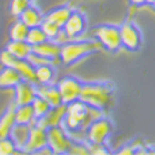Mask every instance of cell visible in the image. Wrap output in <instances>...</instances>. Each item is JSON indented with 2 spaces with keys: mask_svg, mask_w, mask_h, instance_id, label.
<instances>
[{
  "mask_svg": "<svg viewBox=\"0 0 155 155\" xmlns=\"http://www.w3.org/2000/svg\"><path fill=\"white\" fill-rule=\"evenodd\" d=\"M14 68H16L19 71V73L21 74L22 80L29 81L32 83L37 84V80H36V67L28 60V58H18L14 63Z\"/></svg>",
  "mask_w": 155,
  "mask_h": 155,
  "instance_id": "ac0fdd59",
  "label": "cell"
},
{
  "mask_svg": "<svg viewBox=\"0 0 155 155\" xmlns=\"http://www.w3.org/2000/svg\"><path fill=\"white\" fill-rule=\"evenodd\" d=\"M153 6H154V9H155V3H154V4H153Z\"/></svg>",
  "mask_w": 155,
  "mask_h": 155,
  "instance_id": "e575fe53",
  "label": "cell"
},
{
  "mask_svg": "<svg viewBox=\"0 0 155 155\" xmlns=\"http://www.w3.org/2000/svg\"><path fill=\"white\" fill-rule=\"evenodd\" d=\"M113 132V124L108 118H97L87 129V140L93 144H103Z\"/></svg>",
  "mask_w": 155,
  "mask_h": 155,
  "instance_id": "8992f818",
  "label": "cell"
},
{
  "mask_svg": "<svg viewBox=\"0 0 155 155\" xmlns=\"http://www.w3.org/2000/svg\"><path fill=\"white\" fill-rule=\"evenodd\" d=\"M55 68L52 63H44L36 66V80L37 84H48L55 78Z\"/></svg>",
  "mask_w": 155,
  "mask_h": 155,
  "instance_id": "603a6c76",
  "label": "cell"
},
{
  "mask_svg": "<svg viewBox=\"0 0 155 155\" xmlns=\"http://www.w3.org/2000/svg\"><path fill=\"white\" fill-rule=\"evenodd\" d=\"M147 2V4H150V5H153L154 3H155V0H145Z\"/></svg>",
  "mask_w": 155,
  "mask_h": 155,
  "instance_id": "836d02e7",
  "label": "cell"
},
{
  "mask_svg": "<svg viewBox=\"0 0 155 155\" xmlns=\"http://www.w3.org/2000/svg\"><path fill=\"white\" fill-rule=\"evenodd\" d=\"M130 3L133 4V6H141L143 4H145V0H130Z\"/></svg>",
  "mask_w": 155,
  "mask_h": 155,
  "instance_id": "1f68e13d",
  "label": "cell"
},
{
  "mask_svg": "<svg viewBox=\"0 0 155 155\" xmlns=\"http://www.w3.org/2000/svg\"><path fill=\"white\" fill-rule=\"evenodd\" d=\"M72 8L67 6V5H63V6H58L54 10H51L50 12H47V14L45 15V19L54 22L56 25H58L60 28L63 29L64 24H66V21L68 20V18L71 16L72 14Z\"/></svg>",
  "mask_w": 155,
  "mask_h": 155,
  "instance_id": "ffe728a7",
  "label": "cell"
},
{
  "mask_svg": "<svg viewBox=\"0 0 155 155\" xmlns=\"http://www.w3.org/2000/svg\"><path fill=\"white\" fill-rule=\"evenodd\" d=\"M122 46L129 51H138L143 42L141 32L138 26L133 22H124L120 26Z\"/></svg>",
  "mask_w": 155,
  "mask_h": 155,
  "instance_id": "9c48e42d",
  "label": "cell"
},
{
  "mask_svg": "<svg viewBox=\"0 0 155 155\" xmlns=\"http://www.w3.org/2000/svg\"><path fill=\"white\" fill-rule=\"evenodd\" d=\"M18 58L12 55L10 51H8L6 48L3 50L2 52H0V63L3 64V66H9V67H12L14 66V63Z\"/></svg>",
  "mask_w": 155,
  "mask_h": 155,
  "instance_id": "f1b7e54d",
  "label": "cell"
},
{
  "mask_svg": "<svg viewBox=\"0 0 155 155\" xmlns=\"http://www.w3.org/2000/svg\"><path fill=\"white\" fill-rule=\"evenodd\" d=\"M31 127L29 124H15L12 130L10 133V138L12 139V141L16 144L18 149H21V151L24 150L25 145L28 144V140L31 133Z\"/></svg>",
  "mask_w": 155,
  "mask_h": 155,
  "instance_id": "2e32d148",
  "label": "cell"
},
{
  "mask_svg": "<svg viewBox=\"0 0 155 155\" xmlns=\"http://www.w3.org/2000/svg\"><path fill=\"white\" fill-rule=\"evenodd\" d=\"M62 125L47 129V145L54 154H68L73 140Z\"/></svg>",
  "mask_w": 155,
  "mask_h": 155,
  "instance_id": "277c9868",
  "label": "cell"
},
{
  "mask_svg": "<svg viewBox=\"0 0 155 155\" xmlns=\"http://www.w3.org/2000/svg\"><path fill=\"white\" fill-rule=\"evenodd\" d=\"M47 40H50V38H48V36L46 35V32L42 30L41 26L30 28L26 41H28L31 46L40 45V44H42V42H45V41H47Z\"/></svg>",
  "mask_w": 155,
  "mask_h": 155,
  "instance_id": "d4e9b609",
  "label": "cell"
},
{
  "mask_svg": "<svg viewBox=\"0 0 155 155\" xmlns=\"http://www.w3.org/2000/svg\"><path fill=\"white\" fill-rule=\"evenodd\" d=\"M46 147H47V129L34 123L31 127V133L28 140V144L25 145L22 151L37 154L41 149Z\"/></svg>",
  "mask_w": 155,
  "mask_h": 155,
  "instance_id": "30bf717a",
  "label": "cell"
},
{
  "mask_svg": "<svg viewBox=\"0 0 155 155\" xmlns=\"http://www.w3.org/2000/svg\"><path fill=\"white\" fill-rule=\"evenodd\" d=\"M57 87L61 92L63 103L64 104H70V103L76 102L81 98L83 83L78 78H76V77L67 76L64 78L60 80V82L57 83Z\"/></svg>",
  "mask_w": 155,
  "mask_h": 155,
  "instance_id": "52a82bcc",
  "label": "cell"
},
{
  "mask_svg": "<svg viewBox=\"0 0 155 155\" xmlns=\"http://www.w3.org/2000/svg\"><path fill=\"white\" fill-rule=\"evenodd\" d=\"M8 51L14 55L16 58H29L32 52V46L28 41H14L11 40L6 47Z\"/></svg>",
  "mask_w": 155,
  "mask_h": 155,
  "instance_id": "44dd1931",
  "label": "cell"
},
{
  "mask_svg": "<svg viewBox=\"0 0 155 155\" xmlns=\"http://www.w3.org/2000/svg\"><path fill=\"white\" fill-rule=\"evenodd\" d=\"M41 28L46 32V35L48 36L50 40H56V38H58L61 35H63V31H62L63 29L62 28H60L58 25H56L54 22L46 20L45 18H44V21L41 24Z\"/></svg>",
  "mask_w": 155,
  "mask_h": 155,
  "instance_id": "4316f807",
  "label": "cell"
},
{
  "mask_svg": "<svg viewBox=\"0 0 155 155\" xmlns=\"http://www.w3.org/2000/svg\"><path fill=\"white\" fill-rule=\"evenodd\" d=\"M89 148V154H94V155H99V154H109V150L107 149L106 144H93L89 143L88 145Z\"/></svg>",
  "mask_w": 155,
  "mask_h": 155,
  "instance_id": "f546056e",
  "label": "cell"
},
{
  "mask_svg": "<svg viewBox=\"0 0 155 155\" xmlns=\"http://www.w3.org/2000/svg\"><path fill=\"white\" fill-rule=\"evenodd\" d=\"M18 2H20V3H22V4H25V5H30L32 0H18Z\"/></svg>",
  "mask_w": 155,
  "mask_h": 155,
  "instance_id": "d6a6232c",
  "label": "cell"
},
{
  "mask_svg": "<svg viewBox=\"0 0 155 155\" xmlns=\"http://www.w3.org/2000/svg\"><path fill=\"white\" fill-rule=\"evenodd\" d=\"M16 149H18L16 144L12 141V139L10 137L0 139V155H11V154H15V153H18Z\"/></svg>",
  "mask_w": 155,
  "mask_h": 155,
  "instance_id": "83f0119b",
  "label": "cell"
},
{
  "mask_svg": "<svg viewBox=\"0 0 155 155\" xmlns=\"http://www.w3.org/2000/svg\"><path fill=\"white\" fill-rule=\"evenodd\" d=\"M44 18H45V15H42V12L38 10L36 6H34L31 4L25 9L19 16V19L22 22L26 24L29 28L41 26V24L44 21Z\"/></svg>",
  "mask_w": 155,
  "mask_h": 155,
  "instance_id": "e0dca14e",
  "label": "cell"
},
{
  "mask_svg": "<svg viewBox=\"0 0 155 155\" xmlns=\"http://www.w3.org/2000/svg\"><path fill=\"white\" fill-rule=\"evenodd\" d=\"M99 117H102V110L78 99L67 104V112L62 122V127L70 135L80 134L87 132L88 127Z\"/></svg>",
  "mask_w": 155,
  "mask_h": 155,
  "instance_id": "6da1fadb",
  "label": "cell"
},
{
  "mask_svg": "<svg viewBox=\"0 0 155 155\" xmlns=\"http://www.w3.org/2000/svg\"><path fill=\"white\" fill-rule=\"evenodd\" d=\"M103 46L98 40H71L61 46L60 60L64 64H73L83 57L97 52Z\"/></svg>",
  "mask_w": 155,
  "mask_h": 155,
  "instance_id": "3957f363",
  "label": "cell"
},
{
  "mask_svg": "<svg viewBox=\"0 0 155 155\" xmlns=\"http://www.w3.org/2000/svg\"><path fill=\"white\" fill-rule=\"evenodd\" d=\"M94 36L101 42V45L108 51L115 52L122 47L120 28L114 25H101L96 28Z\"/></svg>",
  "mask_w": 155,
  "mask_h": 155,
  "instance_id": "5b68a950",
  "label": "cell"
},
{
  "mask_svg": "<svg viewBox=\"0 0 155 155\" xmlns=\"http://www.w3.org/2000/svg\"><path fill=\"white\" fill-rule=\"evenodd\" d=\"M30 28L28 26L25 22H22L20 19L18 21H15L11 25L10 31H9V36L10 40L14 41H26L28 38V34H29Z\"/></svg>",
  "mask_w": 155,
  "mask_h": 155,
  "instance_id": "cb8c5ba5",
  "label": "cell"
},
{
  "mask_svg": "<svg viewBox=\"0 0 155 155\" xmlns=\"http://www.w3.org/2000/svg\"><path fill=\"white\" fill-rule=\"evenodd\" d=\"M31 104H32L34 110H35L36 119L44 117V115H45V114H46L51 108H52V107H51L50 103H48L44 97H41L40 94H37V96L35 97V99L32 101Z\"/></svg>",
  "mask_w": 155,
  "mask_h": 155,
  "instance_id": "484cf974",
  "label": "cell"
},
{
  "mask_svg": "<svg viewBox=\"0 0 155 155\" xmlns=\"http://www.w3.org/2000/svg\"><path fill=\"white\" fill-rule=\"evenodd\" d=\"M16 107H10L8 110L2 115L0 118V139L10 137V133L12 128L16 124V114H15Z\"/></svg>",
  "mask_w": 155,
  "mask_h": 155,
  "instance_id": "d6986e66",
  "label": "cell"
},
{
  "mask_svg": "<svg viewBox=\"0 0 155 155\" xmlns=\"http://www.w3.org/2000/svg\"><path fill=\"white\" fill-rule=\"evenodd\" d=\"M61 46L62 45L57 44L54 40H47L40 45L32 46V52L54 63V61L58 60L61 56Z\"/></svg>",
  "mask_w": 155,
  "mask_h": 155,
  "instance_id": "4fadbf2b",
  "label": "cell"
},
{
  "mask_svg": "<svg viewBox=\"0 0 155 155\" xmlns=\"http://www.w3.org/2000/svg\"><path fill=\"white\" fill-rule=\"evenodd\" d=\"M37 94H40L41 97H44L51 107H58L61 104H63L62 101V96L57 86L54 84H37Z\"/></svg>",
  "mask_w": 155,
  "mask_h": 155,
  "instance_id": "5bb4252c",
  "label": "cell"
},
{
  "mask_svg": "<svg viewBox=\"0 0 155 155\" xmlns=\"http://www.w3.org/2000/svg\"><path fill=\"white\" fill-rule=\"evenodd\" d=\"M87 29V20L86 16L78 10H73L71 16L66 21L63 26V36L68 40H76L81 37Z\"/></svg>",
  "mask_w": 155,
  "mask_h": 155,
  "instance_id": "ba28073f",
  "label": "cell"
},
{
  "mask_svg": "<svg viewBox=\"0 0 155 155\" xmlns=\"http://www.w3.org/2000/svg\"><path fill=\"white\" fill-rule=\"evenodd\" d=\"M22 81V77L19 71L14 67L4 66L0 71V88H15Z\"/></svg>",
  "mask_w": 155,
  "mask_h": 155,
  "instance_id": "9a60e30c",
  "label": "cell"
},
{
  "mask_svg": "<svg viewBox=\"0 0 155 155\" xmlns=\"http://www.w3.org/2000/svg\"><path fill=\"white\" fill-rule=\"evenodd\" d=\"M114 98V86L110 82L83 83L81 101L96 109L104 110L112 106Z\"/></svg>",
  "mask_w": 155,
  "mask_h": 155,
  "instance_id": "7a4b0ae2",
  "label": "cell"
},
{
  "mask_svg": "<svg viewBox=\"0 0 155 155\" xmlns=\"http://www.w3.org/2000/svg\"><path fill=\"white\" fill-rule=\"evenodd\" d=\"M67 112V104H61L58 107H52L44 117L36 119V124L40 125L45 129L52 128V127H58L62 125V122L64 119V115Z\"/></svg>",
  "mask_w": 155,
  "mask_h": 155,
  "instance_id": "7c38bea8",
  "label": "cell"
},
{
  "mask_svg": "<svg viewBox=\"0 0 155 155\" xmlns=\"http://www.w3.org/2000/svg\"><path fill=\"white\" fill-rule=\"evenodd\" d=\"M15 114H16V123L18 124L32 125L36 122V115H35V110H34L32 104L16 106Z\"/></svg>",
  "mask_w": 155,
  "mask_h": 155,
  "instance_id": "7402d4cb",
  "label": "cell"
},
{
  "mask_svg": "<svg viewBox=\"0 0 155 155\" xmlns=\"http://www.w3.org/2000/svg\"><path fill=\"white\" fill-rule=\"evenodd\" d=\"M15 106L31 104L37 96V84L22 80L15 88Z\"/></svg>",
  "mask_w": 155,
  "mask_h": 155,
  "instance_id": "8fae6325",
  "label": "cell"
},
{
  "mask_svg": "<svg viewBox=\"0 0 155 155\" xmlns=\"http://www.w3.org/2000/svg\"><path fill=\"white\" fill-rule=\"evenodd\" d=\"M68 154H89V148L83 143H73Z\"/></svg>",
  "mask_w": 155,
  "mask_h": 155,
  "instance_id": "4dcf8cb0",
  "label": "cell"
}]
</instances>
